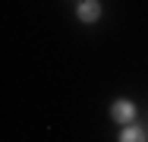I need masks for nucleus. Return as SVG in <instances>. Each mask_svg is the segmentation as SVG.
<instances>
[{"label":"nucleus","instance_id":"f257e3e1","mask_svg":"<svg viewBox=\"0 0 148 142\" xmlns=\"http://www.w3.org/2000/svg\"><path fill=\"white\" fill-rule=\"evenodd\" d=\"M110 117H114L117 123H129V120L136 117V108H132V101H126V98L114 101V108H110Z\"/></svg>","mask_w":148,"mask_h":142},{"label":"nucleus","instance_id":"f03ea898","mask_svg":"<svg viewBox=\"0 0 148 142\" xmlns=\"http://www.w3.org/2000/svg\"><path fill=\"white\" fill-rule=\"evenodd\" d=\"M79 19L82 22H98L101 19V3L98 0H82L79 3Z\"/></svg>","mask_w":148,"mask_h":142},{"label":"nucleus","instance_id":"7ed1b4c3","mask_svg":"<svg viewBox=\"0 0 148 142\" xmlns=\"http://www.w3.org/2000/svg\"><path fill=\"white\" fill-rule=\"evenodd\" d=\"M120 142H145V133H142L139 126H126V130L120 133Z\"/></svg>","mask_w":148,"mask_h":142}]
</instances>
